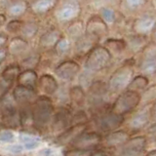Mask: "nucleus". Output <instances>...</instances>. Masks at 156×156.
I'll return each mask as SVG.
<instances>
[{"mask_svg": "<svg viewBox=\"0 0 156 156\" xmlns=\"http://www.w3.org/2000/svg\"><path fill=\"white\" fill-rule=\"evenodd\" d=\"M56 106L51 97L40 95L31 105L33 128L37 133H45L50 129Z\"/></svg>", "mask_w": 156, "mask_h": 156, "instance_id": "nucleus-1", "label": "nucleus"}, {"mask_svg": "<svg viewBox=\"0 0 156 156\" xmlns=\"http://www.w3.org/2000/svg\"><path fill=\"white\" fill-rule=\"evenodd\" d=\"M144 156H156V148L148 151V152H146V154Z\"/></svg>", "mask_w": 156, "mask_h": 156, "instance_id": "nucleus-36", "label": "nucleus"}, {"mask_svg": "<svg viewBox=\"0 0 156 156\" xmlns=\"http://www.w3.org/2000/svg\"><path fill=\"white\" fill-rule=\"evenodd\" d=\"M20 144H21L24 150H35L39 147L41 144V139L36 135L23 131L20 134Z\"/></svg>", "mask_w": 156, "mask_h": 156, "instance_id": "nucleus-19", "label": "nucleus"}, {"mask_svg": "<svg viewBox=\"0 0 156 156\" xmlns=\"http://www.w3.org/2000/svg\"><path fill=\"white\" fill-rule=\"evenodd\" d=\"M55 75L63 82H71L80 72V66L75 61H63L55 67Z\"/></svg>", "mask_w": 156, "mask_h": 156, "instance_id": "nucleus-12", "label": "nucleus"}, {"mask_svg": "<svg viewBox=\"0 0 156 156\" xmlns=\"http://www.w3.org/2000/svg\"><path fill=\"white\" fill-rule=\"evenodd\" d=\"M134 79V62L127 61L120 67L111 73L107 85L112 95H119L128 89L130 83Z\"/></svg>", "mask_w": 156, "mask_h": 156, "instance_id": "nucleus-3", "label": "nucleus"}, {"mask_svg": "<svg viewBox=\"0 0 156 156\" xmlns=\"http://www.w3.org/2000/svg\"><path fill=\"white\" fill-rule=\"evenodd\" d=\"M102 138L104 135L97 131L87 130L83 134H81L78 138L67 146V148L73 149H81L94 151L98 148L101 147Z\"/></svg>", "mask_w": 156, "mask_h": 156, "instance_id": "nucleus-10", "label": "nucleus"}, {"mask_svg": "<svg viewBox=\"0 0 156 156\" xmlns=\"http://www.w3.org/2000/svg\"><path fill=\"white\" fill-rule=\"evenodd\" d=\"M126 130L132 135L138 134L140 131L147 129L151 124L150 119V105L140 106L136 111L130 114V117L126 120Z\"/></svg>", "mask_w": 156, "mask_h": 156, "instance_id": "nucleus-8", "label": "nucleus"}, {"mask_svg": "<svg viewBox=\"0 0 156 156\" xmlns=\"http://www.w3.org/2000/svg\"><path fill=\"white\" fill-rule=\"evenodd\" d=\"M11 95L17 102L19 107L31 105L38 98V91L33 90L30 88H27L21 85H16L12 91Z\"/></svg>", "mask_w": 156, "mask_h": 156, "instance_id": "nucleus-14", "label": "nucleus"}, {"mask_svg": "<svg viewBox=\"0 0 156 156\" xmlns=\"http://www.w3.org/2000/svg\"><path fill=\"white\" fill-rule=\"evenodd\" d=\"M58 32L55 31H51V32H48L45 33L44 35L41 37L40 39V45L43 47H56V45L58 44V42L61 40V36L57 34Z\"/></svg>", "mask_w": 156, "mask_h": 156, "instance_id": "nucleus-25", "label": "nucleus"}, {"mask_svg": "<svg viewBox=\"0 0 156 156\" xmlns=\"http://www.w3.org/2000/svg\"><path fill=\"white\" fill-rule=\"evenodd\" d=\"M112 54L105 46H95L86 56L85 68L88 72H99L108 66Z\"/></svg>", "mask_w": 156, "mask_h": 156, "instance_id": "nucleus-6", "label": "nucleus"}, {"mask_svg": "<svg viewBox=\"0 0 156 156\" xmlns=\"http://www.w3.org/2000/svg\"><path fill=\"white\" fill-rule=\"evenodd\" d=\"M92 152L93 151L67 148L66 150L62 151V156H91Z\"/></svg>", "mask_w": 156, "mask_h": 156, "instance_id": "nucleus-28", "label": "nucleus"}, {"mask_svg": "<svg viewBox=\"0 0 156 156\" xmlns=\"http://www.w3.org/2000/svg\"><path fill=\"white\" fill-rule=\"evenodd\" d=\"M125 122L126 117L114 113L111 108H109L93 115L90 123L95 127V131L105 135L110 132L121 129Z\"/></svg>", "mask_w": 156, "mask_h": 156, "instance_id": "nucleus-4", "label": "nucleus"}, {"mask_svg": "<svg viewBox=\"0 0 156 156\" xmlns=\"http://www.w3.org/2000/svg\"><path fill=\"white\" fill-rule=\"evenodd\" d=\"M156 101V84L149 85L140 94V106H148Z\"/></svg>", "mask_w": 156, "mask_h": 156, "instance_id": "nucleus-23", "label": "nucleus"}, {"mask_svg": "<svg viewBox=\"0 0 156 156\" xmlns=\"http://www.w3.org/2000/svg\"><path fill=\"white\" fill-rule=\"evenodd\" d=\"M140 74L151 76L156 74V53H146L140 62Z\"/></svg>", "mask_w": 156, "mask_h": 156, "instance_id": "nucleus-18", "label": "nucleus"}, {"mask_svg": "<svg viewBox=\"0 0 156 156\" xmlns=\"http://www.w3.org/2000/svg\"><path fill=\"white\" fill-rule=\"evenodd\" d=\"M14 83H11V82H7L3 79H1V84H0V97L3 98L6 95L10 94V90H11V88H14L13 87Z\"/></svg>", "mask_w": 156, "mask_h": 156, "instance_id": "nucleus-29", "label": "nucleus"}, {"mask_svg": "<svg viewBox=\"0 0 156 156\" xmlns=\"http://www.w3.org/2000/svg\"><path fill=\"white\" fill-rule=\"evenodd\" d=\"M148 145V139L145 135L133 136L127 143L118 148L115 156H144Z\"/></svg>", "mask_w": 156, "mask_h": 156, "instance_id": "nucleus-9", "label": "nucleus"}, {"mask_svg": "<svg viewBox=\"0 0 156 156\" xmlns=\"http://www.w3.org/2000/svg\"><path fill=\"white\" fill-rule=\"evenodd\" d=\"M105 47L108 49V51L110 53L114 54H120L123 51H125V49L127 47L126 41L122 40V39H108L105 43Z\"/></svg>", "mask_w": 156, "mask_h": 156, "instance_id": "nucleus-24", "label": "nucleus"}, {"mask_svg": "<svg viewBox=\"0 0 156 156\" xmlns=\"http://www.w3.org/2000/svg\"><path fill=\"white\" fill-rule=\"evenodd\" d=\"M0 141L4 144H12L16 141V136L14 135L13 130L10 129H1V134H0Z\"/></svg>", "mask_w": 156, "mask_h": 156, "instance_id": "nucleus-26", "label": "nucleus"}, {"mask_svg": "<svg viewBox=\"0 0 156 156\" xmlns=\"http://www.w3.org/2000/svg\"><path fill=\"white\" fill-rule=\"evenodd\" d=\"M145 134L148 140L151 139L156 141V123H151L145 130Z\"/></svg>", "mask_w": 156, "mask_h": 156, "instance_id": "nucleus-32", "label": "nucleus"}, {"mask_svg": "<svg viewBox=\"0 0 156 156\" xmlns=\"http://www.w3.org/2000/svg\"><path fill=\"white\" fill-rule=\"evenodd\" d=\"M22 71V66L20 65H18V63H10L2 70L1 79L7 82L15 83Z\"/></svg>", "mask_w": 156, "mask_h": 156, "instance_id": "nucleus-21", "label": "nucleus"}, {"mask_svg": "<svg viewBox=\"0 0 156 156\" xmlns=\"http://www.w3.org/2000/svg\"><path fill=\"white\" fill-rule=\"evenodd\" d=\"M39 77L34 69H23L16 81L17 85H21L33 90H37Z\"/></svg>", "mask_w": 156, "mask_h": 156, "instance_id": "nucleus-17", "label": "nucleus"}, {"mask_svg": "<svg viewBox=\"0 0 156 156\" xmlns=\"http://www.w3.org/2000/svg\"><path fill=\"white\" fill-rule=\"evenodd\" d=\"M39 156H57V150L53 147H44L39 150Z\"/></svg>", "mask_w": 156, "mask_h": 156, "instance_id": "nucleus-34", "label": "nucleus"}, {"mask_svg": "<svg viewBox=\"0 0 156 156\" xmlns=\"http://www.w3.org/2000/svg\"><path fill=\"white\" fill-rule=\"evenodd\" d=\"M140 106V94L131 90L120 93L114 99L111 110L114 113L126 117L130 115Z\"/></svg>", "mask_w": 156, "mask_h": 156, "instance_id": "nucleus-5", "label": "nucleus"}, {"mask_svg": "<svg viewBox=\"0 0 156 156\" xmlns=\"http://www.w3.org/2000/svg\"><path fill=\"white\" fill-rule=\"evenodd\" d=\"M7 150L14 154H20L24 150V148L21 144H12L7 145Z\"/></svg>", "mask_w": 156, "mask_h": 156, "instance_id": "nucleus-31", "label": "nucleus"}, {"mask_svg": "<svg viewBox=\"0 0 156 156\" xmlns=\"http://www.w3.org/2000/svg\"><path fill=\"white\" fill-rule=\"evenodd\" d=\"M150 119L151 123H156V101L150 105Z\"/></svg>", "mask_w": 156, "mask_h": 156, "instance_id": "nucleus-35", "label": "nucleus"}, {"mask_svg": "<svg viewBox=\"0 0 156 156\" xmlns=\"http://www.w3.org/2000/svg\"><path fill=\"white\" fill-rule=\"evenodd\" d=\"M69 105L72 109H85L87 107V91L80 85H74L68 89Z\"/></svg>", "mask_w": 156, "mask_h": 156, "instance_id": "nucleus-15", "label": "nucleus"}, {"mask_svg": "<svg viewBox=\"0 0 156 156\" xmlns=\"http://www.w3.org/2000/svg\"><path fill=\"white\" fill-rule=\"evenodd\" d=\"M148 86H149V78L147 76L140 74L134 77V79L130 83L127 90H131L141 94Z\"/></svg>", "mask_w": 156, "mask_h": 156, "instance_id": "nucleus-22", "label": "nucleus"}, {"mask_svg": "<svg viewBox=\"0 0 156 156\" xmlns=\"http://www.w3.org/2000/svg\"><path fill=\"white\" fill-rule=\"evenodd\" d=\"M39 60H40V58H38V56H28L27 58H24L23 61L21 66L23 67L24 69H34V67L37 66V65L39 63Z\"/></svg>", "mask_w": 156, "mask_h": 156, "instance_id": "nucleus-27", "label": "nucleus"}, {"mask_svg": "<svg viewBox=\"0 0 156 156\" xmlns=\"http://www.w3.org/2000/svg\"><path fill=\"white\" fill-rule=\"evenodd\" d=\"M28 49V43L27 40L16 37L13 38L7 46V52L12 56H21Z\"/></svg>", "mask_w": 156, "mask_h": 156, "instance_id": "nucleus-20", "label": "nucleus"}, {"mask_svg": "<svg viewBox=\"0 0 156 156\" xmlns=\"http://www.w3.org/2000/svg\"><path fill=\"white\" fill-rule=\"evenodd\" d=\"M73 110L70 106L60 105L56 107L49 132L53 136H58L72 126Z\"/></svg>", "mask_w": 156, "mask_h": 156, "instance_id": "nucleus-7", "label": "nucleus"}, {"mask_svg": "<svg viewBox=\"0 0 156 156\" xmlns=\"http://www.w3.org/2000/svg\"><path fill=\"white\" fill-rule=\"evenodd\" d=\"M91 156H115V152L113 150H109L104 147H100L92 152Z\"/></svg>", "mask_w": 156, "mask_h": 156, "instance_id": "nucleus-30", "label": "nucleus"}, {"mask_svg": "<svg viewBox=\"0 0 156 156\" xmlns=\"http://www.w3.org/2000/svg\"><path fill=\"white\" fill-rule=\"evenodd\" d=\"M89 124L72 125L70 128H68L65 132H62V134H60L57 136H54L53 143L60 146H68L81 134H83L87 130H89Z\"/></svg>", "mask_w": 156, "mask_h": 156, "instance_id": "nucleus-13", "label": "nucleus"}, {"mask_svg": "<svg viewBox=\"0 0 156 156\" xmlns=\"http://www.w3.org/2000/svg\"><path fill=\"white\" fill-rule=\"evenodd\" d=\"M132 136H133L132 134L126 129H118L116 131L110 132L108 134L104 135L101 147L113 151L117 150L121 146H123Z\"/></svg>", "mask_w": 156, "mask_h": 156, "instance_id": "nucleus-11", "label": "nucleus"}, {"mask_svg": "<svg viewBox=\"0 0 156 156\" xmlns=\"http://www.w3.org/2000/svg\"><path fill=\"white\" fill-rule=\"evenodd\" d=\"M58 89H60V86H58V82L56 79V77L48 74V73L42 74L39 77L37 91H40L42 95L48 97L55 96Z\"/></svg>", "mask_w": 156, "mask_h": 156, "instance_id": "nucleus-16", "label": "nucleus"}, {"mask_svg": "<svg viewBox=\"0 0 156 156\" xmlns=\"http://www.w3.org/2000/svg\"><path fill=\"white\" fill-rule=\"evenodd\" d=\"M0 124L2 129L19 130L22 128L20 107L11 94L0 100Z\"/></svg>", "mask_w": 156, "mask_h": 156, "instance_id": "nucleus-2", "label": "nucleus"}, {"mask_svg": "<svg viewBox=\"0 0 156 156\" xmlns=\"http://www.w3.org/2000/svg\"><path fill=\"white\" fill-rule=\"evenodd\" d=\"M22 27H23V23L20 21H12L7 26V29L11 32H17L19 30H21Z\"/></svg>", "mask_w": 156, "mask_h": 156, "instance_id": "nucleus-33", "label": "nucleus"}]
</instances>
